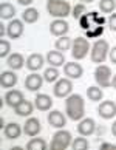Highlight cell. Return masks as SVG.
I'll list each match as a JSON object with an SVG mask.
<instances>
[{"label":"cell","instance_id":"5bb4252c","mask_svg":"<svg viewBox=\"0 0 116 150\" xmlns=\"http://www.w3.org/2000/svg\"><path fill=\"white\" fill-rule=\"evenodd\" d=\"M42 130V125H40V121H39L37 118H28L25 121V124H23V133L26 136H31V138H34L37 136L39 133H40Z\"/></svg>","mask_w":116,"mask_h":150},{"label":"cell","instance_id":"9a60e30c","mask_svg":"<svg viewBox=\"0 0 116 150\" xmlns=\"http://www.w3.org/2000/svg\"><path fill=\"white\" fill-rule=\"evenodd\" d=\"M48 124L51 127H54V129H64L67 125V118L59 110H51L48 113Z\"/></svg>","mask_w":116,"mask_h":150},{"label":"cell","instance_id":"4dcf8cb0","mask_svg":"<svg viewBox=\"0 0 116 150\" xmlns=\"http://www.w3.org/2000/svg\"><path fill=\"white\" fill-rule=\"evenodd\" d=\"M71 147H73L74 150H87L88 147H90V144H88V141H87V136L79 135V138H74L73 139Z\"/></svg>","mask_w":116,"mask_h":150},{"label":"cell","instance_id":"7c38bea8","mask_svg":"<svg viewBox=\"0 0 116 150\" xmlns=\"http://www.w3.org/2000/svg\"><path fill=\"white\" fill-rule=\"evenodd\" d=\"M98 113L102 119H113L116 116V102L113 101H104L99 104Z\"/></svg>","mask_w":116,"mask_h":150},{"label":"cell","instance_id":"52a82bcc","mask_svg":"<svg viewBox=\"0 0 116 150\" xmlns=\"http://www.w3.org/2000/svg\"><path fill=\"white\" fill-rule=\"evenodd\" d=\"M71 91H73V82L68 77H60L54 82L53 93L56 98H67L71 94Z\"/></svg>","mask_w":116,"mask_h":150},{"label":"cell","instance_id":"44dd1931","mask_svg":"<svg viewBox=\"0 0 116 150\" xmlns=\"http://www.w3.org/2000/svg\"><path fill=\"white\" fill-rule=\"evenodd\" d=\"M3 135L6 139H17V138H20L22 135V127L17 124V122H9V124L5 125L3 129Z\"/></svg>","mask_w":116,"mask_h":150},{"label":"cell","instance_id":"d4e9b609","mask_svg":"<svg viewBox=\"0 0 116 150\" xmlns=\"http://www.w3.org/2000/svg\"><path fill=\"white\" fill-rule=\"evenodd\" d=\"M87 98L90 99V101L93 102H99V101H102V98H104V91H102V87H96V85H93V87H88L87 88Z\"/></svg>","mask_w":116,"mask_h":150},{"label":"cell","instance_id":"60d3db41","mask_svg":"<svg viewBox=\"0 0 116 150\" xmlns=\"http://www.w3.org/2000/svg\"><path fill=\"white\" fill-rule=\"evenodd\" d=\"M112 135L116 136V121L113 122V125H112Z\"/></svg>","mask_w":116,"mask_h":150},{"label":"cell","instance_id":"7402d4cb","mask_svg":"<svg viewBox=\"0 0 116 150\" xmlns=\"http://www.w3.org/2000/svg\"><path fill=\"white\" fill-rule=\"evenodd\" d=\"M8 65L11 70H22L26 65V59L20 53H11L8 56Z\"/></svg>","mask_w":116,"mask_h":150},{"label":"cell","instance_id":"9c48e42d","mask_svg":"<svg viewBox=\"0 0 116 150\" xmlns=\"http://www.w3.org/2000/svg\"><path fill=\"white\" fill-rule=\"evenodd\" d=\"M43 76H40V74H37L36 71H31V73L26 76V79H25V88L28 91H39L42 88V85H43Z\"/></svg>","mask_w":116,"mask_h":150},{"label":"cell","instance_id":"f1b7e54d","mask_svg":"<svg viewBox=\"0 0 116 150\" xmlns=\"http://www.w3.org/2000/svg\"><path fill=\"white\" fill-rule=\"evenodd\" d=\"M43 79H45L47 82H50V84H54L57 79H59V70L56 68V67H51L50 65L48 68H45V71H43Z\"/></svg>","mask_w":116,"mask_h":150},{"label":"cell","instance_id":"83f0119b","mask_svg":"<svg viewBox=\"0 0 116 150\" xmlns=\"http://www.w3.org/2000/svg\"><path fill=\"white\" fill-rule=\"evenodd\" d=\"M71 45H73V40H71L70 37L67 36H62V37H59L56 42H54V48L59 50V51H68V50L71 48Z\"/></svg>","mask_w":116,"mask_h":150},{"label":"cell","instance_id":"cb8c5ba5","mask_svg":"<svg viewBox=\"0 0 116 150\" xmlns=\"http://www.w3.org/2000/svg\"><path fill=\"white\" fill-rule=\"evenodd\" d=\"M34 107L36 105L31 101H22L17 107L14 108V113L17 116H30L33 113V110H34Z\"/></svg>","mask_w":116,"mask_h":150},{"label":"cell","instance_id":"2e32d148","mask_svg":"<svg viewBox=\"0 0 116 150\" xmlns=\"http://www.w3.org/2000/svg\"><path fill=\"white\" fill-rule=\"evenodd\" d=\"M0 85H2V88H8V90L17 85V74L14 73V70L2 71V74H0Z\"/></svg>","mask_w":116,"mask_h":150},{"label":"cell","instance_id":"d6a6232c","mask_svg":"<svg viewBox=\"0 0 116 150\" xmlns=\"http://www.w3.org/2000/svg\"><path fill=\"white\" fill-rule=\"evenodd\" d=\"M11 51V43L6 39H0V57H8Z\"/></svg>","mask_w":116,"mask_h":150},{"label":"cell","instance_id":"8d00e7d4","mask_svg":"<svg viewBox=\"0 0 116 150\" xmlns=\"http://www.w3.org/2000/svg\"><path fill=\"white\" fill-rule=\"evenodd\" d=\"M108 59H110V62H112V64H115V65H116V47L110 48V53H108Z\"/></svg>","mask_w":116,"mask_h":150},{"label":"cell","instance_id":"8fae6325","mask_svg":"<svg viewBox=\"0 0 116 150\" xmlns=\"http://www.w3.org/2000/svg\"><path fill=\"white\" fill-rule=\"evenodd\" d=\"M77 133L82 136H90L95 133L96 130V122L93 118H82L79 122H77Z\"/></svg>","mask_w":116,"mask_h":150},{"label":"cell","instance_id":"30bf717a","mask_svg":"<svg viewBox=\"0 0 116 150\" xmlns=\"http://www.w3.org/2000/svg\"><path fill=\"white\" fill-rule=\"evenodd\" d=\"M3 99H5V102H6L8 107L16 108L22 101H25V96L20 90H17V88H11V90H8L6 93H5Z\"/></svg>","mask_w":116,"mask_h":150},{"label":"cell","instance_id":"1f68e13d","mask_svg":"<svg viewBox=\"0 0 116 150\" xmlns=\"http://www.w3.org/2000/svg\"><path fill=\"white\" fill-rule=\"evenodd\" d=\"M87 13V8H85V3H76L73 9H71V16L76 19V20H79L82 16H84Z\"/></svg>","mask_w":116,"mask_h":150},{"label":"cell","instance_id":"7bdbcfd3","mask_svg":"<svg viewBox=\"0 0 116 150\" xmlns=\"http://www.w3.org/2000/svg\"><path fill=\"white\" fill-rule=\"evenodd\" d=\"M5 125H6V124H5V119L0 118V129H5Z\"/></svg>","mask_w":116,"mask_h":150},{"label":"cell","instance_id":"ffe728a7","mask_svg":"<svg viewBox=\"0 0 116 150\" xmlns=\"http://www.w3.org/2000/svg\"><path fill=\"white\" fill-rule=\"evenodd\" d=\"M34 105L37 110H40V112H47L53 107V99L51 96H48V94H43V93H39L36 99H34Z\"/></svg>","mask_w":116,"mask_h":150},{"label":"cell","instance_id":"d590c367","mask_svg":"<svg viewBox=\"0 0 116 150\" xmlns=\"http://www.w3.org/2000/svg\"><path fill=\"white\" fill-rule=\"evenodd\" d=\"M108 28L112 31H116V13H112L108 17Z\"/></svg>","mask_w":116,"mask_h":150},{"label":"cell","instance_id":"ac0fdd59","mask_svg":"<svg viewBox=\"0 0 116 150\" xmlns=\"http://www.w3.org/2000/svg\"><path fill=\"white\" fill-rule=\"evenodd\" d=\"M23 22L19 19H13L8 23V37L9 39H19L23 34Z\"/></svg>","mask_w":116,"mask_h":150},{"label":"cell","instance_id":"3957f363","mask_svg":"<svg viewBox=\"0 0 116 150\" xmlns=\"http://www.w3.org/2000/svg\"><path fill=\"white\" fill-rule=\"evenodd\" d=\"M110 53V45L105 39H98V40L91 45L90 57L93 64H104L108 57Z\"/></svg>","mask_w":116,"mask_h":150},{"label":"cell","instance_id":"ba28073f","mask_svg":"<svg viewBox=\"0 0 116 150\" xmlns=\"http://www.w3.org/2000/svg\"><path fill=\"white\" fill-rule=\"evenodd\" d=\"M68 31H70V25L65 19H54L51 23H50V33L56 37L67 36Z\"/></svg>","mask_w":116,"mask_h":150},{"label":"cell","instance_id":"277c9868","mask_svg":"<svg viewBox=\"0 0 116 150\" xmlns=\"http://www.w3.org/2000/svg\"><path fill=\"white\" fill-rule=\"evenodd\" d=\"M91 51V45L87 37H76L73 39V45H71V57L74 60H82L87 57V54Z\"/></svg>","mask_w":116,"mask_h":150},{"label":"cell","instance_id":"7a4b0ae2","mask_svg":"<svg viewBox=\"0 0 116 150\" xmlns=\"http://www.w3.org/2000/svg\"><path fill=\"white\" fill-rule=\"evenodd\" d=\"M47 13L54 19H65L71 14V6L67 0H47Z\"/></svg>","mask_w":116,"mask_h":150},{"label":"cell","instance_id":"d6986e66","mask_svg":"<svg viewBox=\"0 0 116 150\" xmlns=\"http://www.w3.org/2000/svg\"><path fill=\"white\" fill-rule=\"evenodd\" d=\"M47 62L51 65V67H62L65 65V56L62 51H59V50H51V51L47 53Z\"/></svg>","mask_w":116,"mask_h":150},{"label":"cell","instance_id":"b9f144b4","mask_svg":"<svg viewBox=\"0 0 116 150\" xmlns=\"http://www.w3.org/2000/svg\"><path fill=\"white\" fill-rule=\"evenodd\" d=\"M112 88H115V90H116V74L112 77Z\"/></svg>","mask_w":116,"mask_h":150},{"label":"cell","instance_id":"836d02e7","mask_svg":"<svg viewBox=\"0 0 116 150\" xmlns=\"http://www.w3.org/2000/svg\"><path fill=\"white\" fill-rule=\"evenodd\" d=\"M102 33H104V26L101 25H96V26H93V30H87V34L85 37L87 39H90V37H99V36H102Z\"/></svg>","mask_w":116,"mask_h":150},{"label":"cell","instance_id":"ab89813d","mask_svg":"<svg viewBox=\"0 0 116 150\" xmlns=\"http://www.w3.org/2000/svg\"><path fill=\"white\" fill-rule=\"evenodd\" d=\"M95 23H96V25H101V26H104V23H105V19L101 17V16H98V19H96Z\"/></svg>","mask_w":116,"mask_h":150},{"label":"cell","instance_id":"603a6c76","mask_svg":"<svg viewBox=\"0 0 116 150\" xmlns=\"http://www.w3.org/2000/svg\"><path fill=\"white\" fill-rule=\"evenodd\" d=\"M14 16H16L14 5H11L8 2L0 3V17H2V20H13Z\"/></svg>","mask_w":116,"mask_h":150},{"label":"cell","instance_id":"e575fe53","mask_svg":"<svg viewBox=\"0 0 116 150\" xmlns=\"http://www.w3.org/2000/svg\"><path fill=\"white\" fill-rule=\"evenodd\" d=\"M91 23H93V20H91V17H90V14H88V13H85L79 19V25H81L82 30H90L91 28Z\"/></svg>","mask_w":116,"mask_h":150},{"label":"cell","instance_id":"4316f807","mask_svg":"<svg viewBox=\"0 0 116 150\" xmlns=\"http://www.w3.org/2000/svg\"><path fill=\"white\" fill-rule=\"evenodd\" d=\"M47 147H50V146H47V141L43 139V138H31V139L26 142V149L28 150H45Z\"/></svg>","mask_w":116,"mask_h":150},{"label":"cell","instance_id":"f546056e","mask_svg":"<svg viewBox=\"0 0 116 150\" xmlns=\"http://www.w3.org/2000/svg\"><path fill=\"white\" fill-rule=\"evenodd\" d=\"M99 9L104 14H112L116 9V0H101L99 2Z\"/></svg>","mask_w":116,"mask_h":150},{"label":"cell","instance_id":"f35d334b","mask_svg":"<svg viewBox=\"0 0 116 150\" xmlns=\"http://www.w3.org/2000/svg\"><path fill=\"white\" fill-rule=\"evenodd\" d=\"M17 2H19L20 5H23V6H30V5L34 2V0H17Z\"/></svg>","mask_w":116,"mask_h":150},{"label":"cell","instance_id":"e0dca14e","mask_svg":"<svg viewBox=\"0 0 116 150\" xmlns=\"http://www.w3.org/2000/svg\"><path fill=\"white\" fill-rule=\"evenodd\" d=\"M43 62H45V57L42 56L40 53H33L26 57V68L30 71H37L43 67Z\"/></svg>","mask_w":116,"mask_h":150},{"label":"cell","instance_id":"5b68a950","mask_svg":"<svg viewBox=\"0 0 116 150\" xmlns=\"http://www.w3.org/2000/svg\"><path fill=\"white\" fill-rule=\"evenodd\" d=\"M71 133L68 130H64V129H57V132L53 135L51 138V142H50V149L51 150H65L67 147L71 146Z\"/></svg>","mask_w":116,"mask_h":150},{"label":"cell","instance_id":"ee69618b","mask_svg":"<svg viewBox=\"0 0 116 150\" xmlns=\"http://www.w3.org/2000/svg\"><path fill=\"white\" fill-rule=\"evenodd\" d=\"M79 2H81V3H85V5H87V3H93V2H96V0H79Z\"/></svg>","mask_w":116,"mask_h":150},{"label":"cell","instance_id":"6da1fadb","mask_svg":"<svg viewBox=\"0 0 116 150\" xmlns=\"http://www.w3.org/2000/svg\"><path fill=\"white\" fill-rule=\"evenodd\" d=\"M65 113L71 121L79 122L85 115V102L84 98L77 93H71L70 96H67L65 101Z\"/></svg>","mask_w":116,"mask_h":150},{"label":"cell","instance_id":"8992f818","mask_svg":"<svg viewBox=\"0 0 116 150\" xmlns=\"http://www.w3.org/2000/svg\"><path fill=\"white\" fill-rule=\"evenodd\" d=\"M112 77H113V73H112V68L105 64H99L95 70V81L99 87L102 88H108L112 87Z\"/></svg>","mask_w":116,"mask_h":150},{"label":"cell","instance_id":"4fadbf2b","mask_svg":"<svg viewBox=\"0 0 116 150\" xmlns=\"http://www.w3.org/2000/svg\"><path fill=\"white\" fill-rule=\"evenodd\" d=\"M64 74L68 77V79H79V77H82V74H84V68H82L81 64H77L76 60L74 62H65L64 65Z\"/></svg>","mask_w":116,"mask_h":150},{"label":"cell","instance_id":"484cf974","mask_svg":"<svg viewBox=\"0 0 116 150\" xmlns=\"http://www.w3.org/2000/svg\"><path fill=\"white\" fill-rule=\"evenodd\" d=\"M22 20L25 22V23H36L39 20V11L36 8H26L23 13H22Z\"/></svg>","mask_w":116,"mask_h":150},{"label":"cell","instance_id":"74e56055","mask_svg":"<svg viewBox=\"0 0 116 150\" xmlns=\"http://www.w3.org/2000/svg\"><path fill=\"white\" fill-rule=\"evenodd\" d=\"M107 149H116L115 144H110V142H102L101 144V150H107Z\"/></svg>","mask_w":116,"mask_h":150}]
</instances>
